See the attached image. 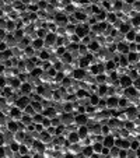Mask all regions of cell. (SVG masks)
Instances as JSON below:
<instances>
[{
    "label": "cell",
    "instance_id": "cell-1",
    "mask_svg": "<svg viewBox=\"0 0 140 158\" xmlns=\"http://www.w3.org/2000/svg\"><path fill=\"white\" fill-rule=\"evenodd\" d=\"M58 35L56 32H49V35L45 38V49H51L52 46H55L58 42Z\"/></svg>",
    "mask_w": 140,
    "mask_h": 158
},
{
    "label": "cell",
    "instance_id": "cell-2",
    "mask_svg": "<svg viewBox=\"0 0 140 158\" xmlns=\"http://www.w3.org/2000/svg\"><path fill=\"white\" fill-rule=\"evenodd\" d=\"M30 103H31V98L28 97V95H23V97L19 98V101H17V103H15V107L20 108L21 111H24Z\"/></svg>",
    "mask_w": 140,
    "mask_h": 158
},
{
    "label": "cell",
    "instance_id": "cell-3",
    "mask_svg": "<svg viewBox=\"0 0 140 158\" xmlns=\"http://www.w3.org/2000/svg\"><path fill=\"white\" fill-rule=\"evenodd\" d=\"M89 74V71L85 69H81V67H79V69H76L73 71V79L77 80V81H83V80L85 79V76Z\"/></svg>",
    "mask_w": 140,
    "mask_h": 158
},
{
    "label": "cell",
    "instance_id": "cell-4",
    "mask_svg": "<svg viewBox=\"0 0 140 158\" xmlns=\"http://www.w3.org/2000/svg\"><path fill=\"white\" fill-rule=\"evenodd\" d=\"M119 85L122 88H128V87H132L133 85V80L129 77V74H125V76L119 77Z\"/></svg>",
    "mask_w": 140,
    "mask_h": 158
},
{
    "label": "cell",
    "instance_id": "cell-5",
    "mask_svg": "<svg viewBox=\"0 0 140 158\" xmlns=\"http://www.w3.org/2000/svg\"><path fill=\"white\" fill-rule=\"evenodd\" d=\"M10 116H11L13 120L20 122L23 119V116H24V111H21L20 108H17V107H13L11 112H10Z\"/></svg>",
    "mask_w": 140,
    "mask_h": 158
},
{
    "label": "cell",
    "instance_id": "cell-6",
    "mask_svg": "<svg viewBox=\"0 0 140 158\" xmlns=\"http://www.w3.org/2000/svg\"><path fill=\"white\" fill-rule=\"evenodd\" d=\"M15 152L13 151V148L9 146H2V152H0V157L2 158H14Z\"/></svg>",
    "mask_w": 140,
    "mask_h": 158
},
{
    "label": "cell",
    "instance_id": "cell-7",
    "mask_svg": "<svg viewBox=\"0 0 140 158\" xmlns=\"http://www.w3.org/2000/svg\"><path fill=\"white\" fill-rule=\"evenodd\" d=\"M118 105H119V98L118 97L112 95V97L107 98V108L108 109H119Z\"/></svg>",
    "mask_w": 140,
    "mask_h": 158
},
{
    "label": "cell",
    "instance_id": "cell-8",
    "mask_svg": "<svg viewBox=\"0 0 140 158\" xmlns=\"http://www.w3.org/2000/svg\"><path fill=\"white\" fill-rule=\"evenodd\" d=\"M74 123L79 126H84L89 123V116H87V113H79V115H76V119H74Z\"/></svg>",
    "mask_w": 140,
    "mask_h": 158
},
{
    "label": "cell",
    "instance_id": "cell-9",
    "mask_svg": "<svg viewBox=\"0 0 140 158\" xmlns=\"http://www.w3.org/2000/svg\"><path fill=\"white\" fill-rule=\"evenodd\" d=\"M9 85L15 91V90H20V88H21L23 81L19 79V77H11V79H9Z\"/></svg>",
    "mask_w": 140,
    "mask_h": 158
},
{
    "label": "cell",
    "instance_id": "cell-10",
    "mask_svg": "<svg viewBox=\"0 0 140 158\" xmlns=\"http://www.w3.org/2000/svg\"><path fill=\"white\" fill-rule=\"evenodd\" d=\"M32 48L35 49L37 52H41V51H43L45 49V39H41V38H37L35 41H32Z\"/></svg>",
    "mask_w": 140,
    "mask_h": 158
},
{
    "label": "cell",
    "instance_id": "cell-11",
    "mask_svg": "<svg viewBox=\"0 0 140 158\" xmlns=\"http://www.w3.org/2000/svg\"><path fill=\"white\" fill-rule=\"evenodd\" d=\"M115 140H116L115 136H112V134H108V136L104 137L102 144H104L105 147H108V148H111V147L115 146Z\"/></svg>",
    "mask_w": 140,
    "mask_h": 158
},
{
    "label": "cell",
    "instance_id": "cell-12",
    "mask_svg": "<svg viewBox=\"0 0 140 158\" xmlns=\"http://www.w3.org/2000/svg\"><path fill=\"white\" fill-rule=\"evenodd\" d=\"M42 113L45 118H49V119H53V118H56V116H59V113H58V111L55 109V107L46 108V109H43Z\"/></svg>",
    "mask_w": 140,
    "mask_h": 158
},
{
    "label": "cell",
    "instance_id": "cell-13",
    "mask_svg": "<svg viewBox=\"0 0 140 158\" xmlns=\"http://www.w3.org/2000/svg\"><path fill=\"white\" fill-rule=\"evenodd\" d=\"M139 94H140V92L134 88L133 85H132V87H128V88H125V97L128 98V99H132V98L137 97Z\"/></svg>",
    "mask_w": 140,
    "mask_h": 158
},
{
    "label": "cell",
    "instance_id": "cell-14",
    "mask_svg": "<svg viewBox=\"0 0 140 158\" xmlns=\"http://www.w3.org/2000/svg\"><path fill=\"white\" fill-rule=\"evenodd\" d=\"M104 64H105V74H107V76H109L112 71H115L116 66H118V64H116L113 60H108L107 63H104Z\"/></svg>",
    "mask_w": 140,
    "mask_h": 158
},
{
    "label": "cell",
    "instance_id": "cell-15",
    "mask_svg": "<svg viewBox=\"0 0 140 158\" xmlns=\"http://www.w3.org/2000/svg\"><path fill=\"white\" fill-rule=\"evenodd\" d=\"M59 60L62 62V63H64V64H70L72 63V60H73V56H72V53L70 52H64L62 56H59Z\"/></svg>",
    "mask_w": 140,
    "mask_h": 158
},
{
    "label": "cell",
    "instance_id": "cell-16",
    "mask_svg": "<svg viewBox=\"0 0 140 158\" xmlns=\"http://www.w3.org/2000/svg\"><path fill=\"white\" fill-rule=\"evenodd\" d=\"M77 133H79V136L81 137V139H85V137H89L90 136V129L87 125L84 126H80L79 130H77Z\"/></svg>",
    "mask_w": 140,
    "mask_h": 158
},
{
    "label": "cell",
    "instance_id": "cell-17",
    "mask_svg": "<svg viewBox=\"0 0 140 158\" xmlns=\"http://www.w3.org/2000/svg\"><path fill=\"white\" fill-rule=\"evenodd\" d=\"M24 55H25V58L31 59V58H35V56L38 55V52L32 48V45H30L28 48H25V49H24Z\"/></svg>",
    "mask_w": 140,
    "mask_h": 158
},
{
    "label": "cell",
    "instance_id": "cell-18",
    "mask_svg": "<svg viewBox=\"0 0 140 158\" xmlns=\"http://www.w3.org/2000/svg\"><path fill=\"white\" fill-rule=\"evenodd\" d=\"M67 140H69L70 143H80V140H81V137L79 136V133L77 132H70L69 136H67Z\"/></svg>",
    "mask_w": 140,
    "mask_h": 158
},
{
    "label": "cell",
    "instance_id": "cell-19",
    "mask_svg": "<svg viewBox=\"0 0 140 158\" xmlns=\"http://www.w3.org/2000/svg\"><path fill=\"white\" fill-rule=\"evenodd\" d=\"M136 35H137V32H136V31H134V30L129 31V32L125 35V42H126V43L134 42V41H136Z\"/></svg>",
    "mask_w": 140,
    "mask_h": 158
},
{
    "label": "cell",
    "instance_id": "cell-20",
    "mask_svg": "<svg viewBox=\"0 0 140 158\" xmlns=\"http://www.w3.org/2000/svg\"><path fill=\"white\" fill-rule=\"evenodd\" d=\"M6 130H10V132H13V133L19 132V122L17 120H10L9 125L6 126Z\"/></svg>",
    "mask_w": 140,
    "mask_h": 158
},
{
    "label": "cell",
    "instance_id": "cell-21",
    "mask_svg": "<svg viewBox=\"0 0 140 158\" xmlns=\"http://www.w3.org/2000/svg\"><path fill=\"white\" fill-rule=\"evenodd\" d=\"M83 157H93L94 155V150H93V144L83 147Z\"/></svg>",
    "mask_w": 140,
    "mask_h": 158
},
{
    "label": "cell",
    "instance_id": "cell-22",
    "mask_svg": "<svg viewBox=\"0 0 140 158\" xmlns=\"http://www.w3.org/2000/svg\"><path fill=\"white\" fill-rule=\"evenodd\" d=\"M13 35H14V38L19 41V42H20L21 39H24L25 37H27V35H25V31H24V30H19V28H17V30L13 32Z\"/></svg>",
    "mask_w": 140,
    "mask_h": 158
},
{
    "label": "cell",
    "instance_id": "cell-23",
    "mask_svg": "<svg viewBox=\"0 0 140 158\" xmlns=\"http://www.w3.org/2000/svg\"><path fill=\"white\" fill-rule=\"evenodd\" d=\"M76 30H77V25L69 24V25L66 27V37H72V35H76Z\"/></svg>",
    "mask_w": 140,
    "mask_h": 158
},
{
    "label": "cell",
    "instance_id": "cell-24",
    "mask_svg": "<svg viewBox=\"0 0 140 158\" xmlns=\"http://www.w3.org/2000/svg\"><path fill=\"white\" fill-rule=\"evenodd\" d=\"M116 20H118V15H116V13H113V11L107 13V22H108V24H113Z\"/></svg>",
    "mask_w": 140,
    "mask_h": 158
},
{
    "label": "cell",
    "instance_id": "cell-25",
    "mask_svg": "<svg viewBox=\"0 0 140 158\" xmlns=\"http://www.w3.org/2000/svg\"><path fill=\"white\" fill-rule=\"evenodd\" d=\"M13 92H14V90H13L10 85H7V87H4V88H2V97L7 98V97H10Z\"/></svg>",
    "mask_w": 140,
    "mask_h": 158
},
{
    "label": "cell",
    "instance_id": "cell-26",
    "mask_svg": "<svg viewBox=\"0 0 140 158\" xmlns=\"http://www.w3.org/2000/svg\"><path fill=\"white\" fill-rule=\"evenodd\" d=\"M77 10H79V9H77V7L74 6L73 3H72V4H69V6H66V10H64V13H66L67 15H73L74 13L77 11Z\"/></svg>",
    "mask_w": 140,
    "mask_h": 158
},
{
    "label": "cell",
    "instance_id": "cell-27",
    "mask_svg": "<svg viewBox=\"0 0 140 158\" xmlns=\"http://www.w3.org/2000/svg\"><path fill=\"white\" fill-rule=\"evenodd\" d=\"M130 25L133 27V30H137V28H140V14L136 15V17H133V18L130 20Z\"/></svg>",
    "mask_w": 140,
    "mask_h": 158
},
{
    "label": "cell",
    "instance_id": "cell-28",
    "mask_svg": "<svg viewBox=\"0 0 140 158\" xmlns=\"http://www.w3.org/2000/svg\"><path fill=\"white\" fill-rule=\"evenodd\" d=\"M79 53H80V56H87L90 53V51H89V46L87 45H83V43H80V48H79Z\"/></svg>",
    "mask_w": 140,
    "mask_h": 158
},
{
    "label": "cell",
    "instance_id": "cell-29",
    "mask_svg": "<svg viewBox=\"0 0 140 158\" xmlns=\"http://www.w3.org/2000/svg\"><path fill=\"white\" fill-rule=\"evenodd\" d=\"M37 34H38V38L45 39V38L49 35V31H48V28H41V30H37Z\"/></svg>",
    "mask_w": 140,
    "mask_h": 158
},
{
    "label": "cell",
    "instance_id": "cell-30",
    "mask_svg": "<svg viewBox=\"0 0 140 158\" xmlns=\"http://www.w3.org/2000/svg\"><path fill=\"white\" fill-rule=\"evenodd\" d=\"M102 148H104V144L100 143V141H97V143L93 144V150H94L95 154H100L101 155V151H102Z\"/></svg>",
    "mask_w": 140,
    "mask_h": 158
},
{
    "label": "cell",
    "instance_id": "cell-31",
    "mask_svg": "<svg viewBox=\"0 0 140 158\" xmlns=\"http://www.w3.org/2000/svg\"><path fill=\"white\" fill-rule=\"evenodd\" d=\"M64 79H66V74H64L63 71H58V74L55 76V80H53V81H55V83H59V84H62V81H63Z\"/></svg>",
    "mask_w": 140,
    "mask_h": 158
},
{
    "label": "cell",
    "instance_id": "cell-32",
    "mask_svg": "<svg viewBox=\"0 0 140 158\" xmlns=\"http://www.w3.org/2000/svg\"><path fill=\"white\" fill-rule=\"evenodd\" d=\"M119 152H121V148H119L118 146L111 147V150H109V157H119Z\"/></svg>",
    "mask_w": 140,
    "mask_h": 158
},
{
    "label": "cell",
    "instance_id": "cell-33",
    "mask_svg": "<svg viewBox=\"0 0 140 158\" xmlns=\"http://www.w3.org/2000/svg\"><path fill=\"white\" fill-rule=\"evenodd\" d=\"M24 115H31V116H34V115H37V111L34 109V107L30 103V105H28V107L24 109Z\"/></svg>",
    "mask_w": 140,
    "mask_h": 158
},
{
    "label": "cell",
    "instance_id": "cell-34",
    "mask_svg": "<svg viewBox=\"0 0 140 158\" xmlns=\"http://www.w3.org/2000/svg\"><path fill=\"white\" fill-rule=\"evenodd\" d=\"M32 119H34V123L37 125V123H42L43 119H45V116H43V113H37V115L32 116Z\"/></svg>",
    "mask_w": 140,
    "mask_h": 158
},
{
    "label": "cell",
    "instance_id": "cell-35",
    "mask_svg": "<svg viewBox=\"0 0 140 158\" xmlns=\"http://www.w3.org/2000/svg\"><path fill=\"white\" fill-rule=\"evenodd\" d=\"M100 99H101V98L98 97L97 94H91V95H90V102H91V105H94V107H97V105H98Z\"/></svg>",
    "mask_w": 140,
    "mask_h": 158
},
{
    "label": "cell",
    "instance_id": "cell-36",
    "mask_svg": "<svg viewBox=\"0 0 140 158\" xmlns=\"http://www.w3.org/2000/svg\"><path fill=\"white\" fill-rule=\"evenodd\" d=\"M132 30H133V27H132L130 24H123L121 27V30H119V32H122V34H125L126 35V34H128L129 31H132Z\"/></svg>",
    "mask_w": 140,
    "mask_h": 158
},
{
    "label": "cell",
    "instance_id": "cell-37",
    "mask_svg": "<svg viewBox=\"0 0 140 158\" xmlns=\"http://www.w3.org/2000/svg\"><path fill=\"white\" fill-rule=\"evenodd\" d=\"M129 77H130V79L132 80H133V81H134V80H139L140 79V76H139V71H137V70H129Z\"/></svg>",
    "mask_w": 140,
    "mask_h": 158
},
{
    "label": "cell",
    "instance_id": "cell-38",
    "mask_svg": "<svg viewBox=\"0 0 140 158\" xmlns=\"http://www.w3.org/2000/svg\"><path fill=\"white\" fill-rule=\"evenodd\" d=\"M27 10L30 13H37L39 11V6L38 4H30V6H27Z\"/></svg>",
    "mask_w": 140,
    "mask_h": 158
},
{
    "label": "cell",
    "instance_id": "cell-39",
    "mask_svg": "<svg viewBox=\"0 0 140 158\" xmlns=\"http://www.w3.org/2000/svg\"><path fill=\"white\" fill-rule=\"evenodd\" d=\"M140 147V141L137 139H134V140H132L130 141V148H133V150H137Z\"/></svg>",
    "mask_w": 140,
    "mask_h": 158
},
{
    "label": "cell",
    "instance_id": "cell-40",
    "mask_svg": "<svg viewBox=\"0 0 140 158\" xmlns=\"http://www.w3.org/2000/svg\"><path fill=\"white\" fill-rule=\"evenodd\" d=\"M38 6H39V10H46V7H48V2H46V0H39Z\"/></svg>",
    "mask_w": 140,
    "mask_h": 158
},
{
    "label": "cell",
    "instance_id": "cell-41",
    "mask_svg": "<svg viewBox=\"0 0 140 158\" xmlns=\"http://www.w3.org/2000/svg\"><path fill=\"white\" fill-rule=\"evenodd\" d=\"M109 150H111V148H108V147L104 146L102 151H101V155H102V157H109Z\"/></svg>",
    "mask_w": 140,
    "mask_h": 158
},
{
    "label": "cell",
    "instance_id": "cell-42",
    "mask_svg": "<svg viewBox=\"0 0 140 158\" xmlns=\"http://www.w3.org/2000/svg\"><path fill=\"white\" fill-rule=\"evenodd\" d=\"M48 73H49V74H51V76H52V77H53V79H55V76H56V74H58V70H56V69H55V67L52 66V67H51V69H49V70H48Z\"/></svg>",
    "mask_w": 140,
    "mask_h": 158
},
{
    "label": "cell",
    "instance_id": "cell-43",
    "mask_svg": "<svg viewBox=\"0 0 140 158\" xmlns=\"http://www.w3.org/2000/svg\"><path fill=\"white\" fill-rule=\"evenodd\" d=\"M133 87L140 92V79L139 80H134V81H133Z\"/></svg>",
    "mask_w": 140,
    "mask_h": 158
},
{
    "label": "cell",
    "instance_id": "cell-44",
    "mask_svg": "<svg viewBox=\"0 0 140 158\" xmlns=\"http://www.w3.org/2000/svg\"><path fill=\"white\" fill-rule=\"evenodd\" d=\"M6 49H9V45H7L6 42H2V45H0V51L3 52V51H6Z\"/></svg>",
    "mask_w": 140,
    "mask_h": 158
},
{
    "label": "cell",
    "instance_id": "cell-45",
    "mask_svg": "<svg viewBox=\"0 0 140 158\" xmlns=\"http://www.w3.org/2000/svg\"><path fill=\"white\" fill-rule=\"evenodd\" d=\"M46 2H48V4H58L59 3V0H46Z\"/></svg>",
    "mask_w": 140,
    "mask_h": 158
},
{
    "label": "cell",
    "instance_id": "cell-46",
    "mask_svg": "<svg viewBox=\"0 0 140 158\" xmlns=\"http://www.w3.org/2000/svg\"><path fill=\"white\" fill-rule=\"evenodd\" d=\"M13 0H2V4H11Z\"/></svg>",
    "mask_w": 140,
    "mask_h": 158
},
{
    "label": "cell",
    "instance_id": "cell-47",
    "mask_svg": "<svg viewBox=\"0 0 140 158\" xmlns=\"http://www.w3.org/2000/svg\"><path fill=\"white\" fill-rule=\"evenodd\" d=\"M136 43H140V34H137L136 35V41H134Z\"/></svg>",
    "mask_w": 140,
    "mask_h": 158
},
{
    "label": "cell",
    "instance_id": "cell-48",
    "mask_svg": "<svg viewBox=\"0 0 140 158\" xmlns=\"http://www.w3.org/2000/svg\"><path fill=\"white\" fill-rule=\"evenodd\" d=\"M134 2H137V0H125V3H129V4H133Z\"/></svg>",
    "mask_w": 140,
    "mask_h": 158
},
{
    "label": "cell",
    "instance_id": "cell-49",
    "mask_svg": "<svg viewBox=\"0 0 140 158\" xmlns=\"http://www.w3.org/2000/svg\"><path fill=\"white\" fill-rule=\"evenodd\" d=\"M139 98H140V94H139Z\"/></svg>",
    "mask_w": 140,
    "mask_h": 158
},
{
    "label": "cell",
    "instance_id": "cell-50",
    "mask_svg": "<svg viewBox=\"0 0 140 158\" xmlns=\"http://www.w3.org/2000/svg\"><path fill=\"white\" fill-rule=\"evenodd\" d=\"M59 2H62V0H59Z\"/></svg>",
    "mask_w": 140,
    "mask_h": 158
}]
</instances>
